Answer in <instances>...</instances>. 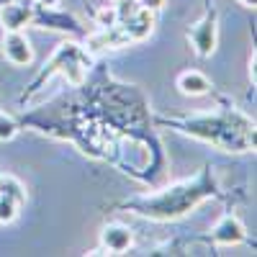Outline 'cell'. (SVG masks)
<instances>
[{"instance_id": "6da1fadb", "label": "cell", "mask_w": 257, "mask_h": 257, "mask_svg": "<svg viewBox=\"0 0 257 257\" xmlns=\"http://www.w3.org/2000/svg\"><path fill=\"white\" fill-rule=\"evenodd\" d=\"M211 188L208 183L203 180V175L198 180H188V183H178L173 188H167L160 196H152V198H142V201H134L132 206L137 208V213L142 216H149V219H175V216H183L185 211H190L203 196H208Z\"/></svg>"}, {"instance_id": "7a4b0ae2", "label": "cell", "mask_w": 257, "mask_h": 257, "mask_svg": "<svg viewBox=\"0 0 257 257\" xmlns=\"http://www.w3.org/2000/svg\"><path fill=\"white\" fill-rule=\"evenodd\" d=\"M185 132L221 147L224 152H244V149H249V144H254V128L249 121H244L242 126H231V118L198 116L188 121Z\"/></svg>"}, {"instance_id": "3957f363", "label": "cell", "mask_w": 257, "mask_h": 257, "mask_svg": "<svg viewBox=\"0 0 257 257\" xmlns=\"http://www.w3.org/2000/svg\"><path fill=\"white\" fill-rule=\"evenodd\" d=\"M188 41L198 57H211L216 49V11L206 13L196 26L188 29Z\"/></svg>"}, {"instance_id": "277c9868", "label": "cell", "mask_w": 257, "mask_h": 257, "mask_svg": "<svg viewBox=\"0 0 257 257\" xmlns=\"http://www.w3.org/2000/svg\"><path fill=\"white\" fill-rule=\"evenodd\" d=\"M80 57H82V54H80V47H77V44H62V49L54 54V59H52V64H49V70L44 72V77H49L54 70H59L70 82L80 85V82H82Z\"/></svg>"}, {"instance_id": "5b68a950", "label": "cell", "mask_w": 257, "mask_h": 257, "mask_svg": "<svg viewBox=\"0 0 257 257\" xmlns=\"http://www.w3.org/2000/svg\"><path fill=\"white\" fill-rule=\"evenodd\" d=\"M3 57L11 64H16V67H26V64L34 62V47L21 31H6V36H3Z\"/></svg>"}, {"instance_id": "8992f818", "label": "cell", "mask_w": 257, "mask_h": 257, "mask_svg": "<svg viewBox=\"0 0 257 257\" xmlns=\"http://www.w3.org/2000/svg\"><path fill=\"white\" fill-rule=\"evenodd\" d=\"M100 244L108 254H123L134 244V231L123 224H108L100 231Z\"/></svg>"}, {"instance_id": "52a82bcc", "label": "cell", "mask_w": 257, "mask_h": 257, "mask_svg": "<svg viewBox=\"0 0 257 257\" xmlns=\"http://www.w3.org/2000/svg\"><path fill=\"white\" fill-rule=\"evenodd\" d=\"M34 21V6L29 3H3L0 6V24L6 31H24Z\"/></svg>"}, {"instance_id": "ba28073f", "label": "cell", "mask_w": 257, "mask_h": 257, "mask_svg": "<svg viewBox=\"0 0 257 257\" xmlns=\"http://www.w3.org/2000/svg\"><path fill=\"white\" fill-rule=\"evenodd\" d=\"M118 26L123 29V34H126V39H128V44H134V41H142V39H147L149 34H152V29H155V13H149V11L139 8L132 18L121 21Z\"/></svg>"}, {"instance_id": "9c48e42d", "label": "cell", "mask_w": 257, "mask_h": 257, "mask_svg": "<svg viewBox=\"0 0 257 257\" xmlns=\"http://www.w3.org/2000/svg\"><path fill=\"white\" fill-rule=\"evenodd\" d=\"M247 239V231L237 216H224L216 226H213V242L216 244H239Z\"/></svg>"}, {"instance_id": "30bf717a", "label": "cell", "mask_w": 257, "mask_h": 257, "mask_svg": "<svg viewBox=\"0 0 257 257\" xmlns=\"http://www.w3.org/2000/svg\"><path fill=\"white\" fill-rule=\"evenodd\" d=\"M178 90L188 98H198V95H206L211 90V80L198 70H188L178 77Z\"/></svg>"}, {"instance_id": "8fae6325", "label": "cell", "mask_w": 257, "mask_h": 257, "mask_svg": "<svg viewBox=\"0 0 257 257\" xmlns=\"http://www.w3.org/2000/svg\"><path fill=\"white\" fill-rule=\"evenodd\" d=\"M47 11H41V13H36L34 11V24H44V26H49V29H72V31H77V24H75V18H70V16H57V13H52V8L49 6H44Z\"/></svg>"}, {"instance_id": "7c38bea8", "label": "cell", "mask_w": 257, "mask_h": 257, "mask_svg": "<svg viewBox=\"0 0 257 257\" xmlns=\"http://www.w3.org/2000/svg\"><path fill=\"white\" fill-rule=\"evenodd\" d=\"M0 196H6V198H11V201H16L21 206L26 201V190H24V185H21L13 175H3V178H0Z\"/></svg>"}, {"instance_id": "4fadbf2b", "label": "cell", "mask_w": 257, "mask_h": 257, "mask_svg": "<svg viewBox=\"0 0 257 257\" xmlns=\"http://www.w3.org/2000/svg\"><path fill=\"white\" fill-rule=\"evenodd\" d=\"M16 216H18V203L0 196V224H11Z\"/></svg>"}, {"instance_id": "5bb4252c", "label": "cell", "mask_w": 257, "mask_h": 257, "mask_svg": "<svg viewBox=\"0 0 257 257\" xmlns=\"http://www.w3.org/2000/svg\"><path fill=\"white\" fill-rule=\"evenodd\" d=\"M95 24H98L100 29H111V26H116V24H118L116 8L111 6V8H103V11H98V16H95Z\"/></svg>"}, {"instance_id": "9a60e30c", "label": "cell", "mask_w": 257, "mask_h": 257, "mask_svg": "<svg viewBox=\"0 0 257 257\" xmlns=\"http://www.w3.org/2000/svg\"><path fill=\"white\" fill-rule=\"evenodd\" d=\"M16 137V123L6 116H0V139H13Z\"/></svg>"}, {"instance_id": "2e32d148", "label": "cell", "mask_w": 257, "mask_h": 257, "mask_svg": "<svg viewBox=\"0 0 257 257\" xmlns=\"http://www.w3.org/2000/svg\"><path fill=\"white\" fill-rule=\"evenodd\" d=\"M137 3H139V8H144L149 13H160L167 6V0H137Z\"/></svg>"}, {"instance_id": "e0dca14e", "label": "cell", "mask_w": 257, "mask_h": 257, "mask_svg": "<svg viewBox=\"0 0 257 257\" xmlns=\"http://www.w3.org/2000/svg\"><path fill=\"white\" fill-rule=\"evenodd\" d=\"M249 80L254 82V54H252V59H249Z\"/></svg>"}, {"instance_id": "ac0fdd59", "label": "cell", "mask_w": 257, "mask_h": 257, "mask_svg": "<svg viewBox=\"0 0 257 257\" xmlns=\"http://www.w3.org/2000/svg\"><path fill=\"white\" fill-rule=\"evenodd\" d=\"M36 3H39V6H49V8H52V6H57V3H59V0H36Z\"/></svg>"}, {"instance_id": "d6986e66", "label": "cell", "mask_w": 257, "mask_h": 257, "mask_svg": "<svg viewBox=\"0 0 257 257\" xmlns=\"http://www.w3.org/2000/svg\"><path fill=\"white\" fill-rule=\"evenodd\" d=\"M239 3H242L244 8H254V0H239Z\"/></svg>"}, {"instance_id": "ffe728a7", "label": "cell", "mask_w": 257, "mask_h": 257, "mask_svg": "<svg viewBox=\"0 0 257 257\" xmlns=\"http://www.w3.org/2000/svg\"><path fill=\"white\" fill-rule=\"evenodd\" d=\"M3 3H8V0H0V6H3Z\"/></svg>"}]
</instances>
